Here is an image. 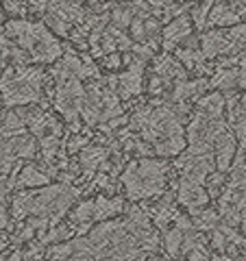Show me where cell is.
Segmentation results:
<instances>
[{
	"mask_svg": "<svg viewBox=\"0 0 246 261\" xmlns=\"http://www.w3.org/2000/svg\"><path fill=\"white\" fill-rule=\"evenodd\" d=\"M166 174H168V166L161 161H153V159H144L137 163H131L127 168V172L122 174L129 198H151V196L159 194L163 183H166Z\"/></svg>",
	"mask_w": 246,
	"mask_h": 261,
	"instance_id": "3957f363",
	"label": "cell"
},
{
	"mask_svg": "<svg viewBox=\"0 0 246 261\" xmlns=\"http://www.w3.org/2000/svg\"><path fill=\"white\" fill-rule=\"evenodd\" d=\"M48 183V176L44 172H39L35 166H27L20 174V187H39V185H46Z\"/></svg>",
	"mask_w": 246,
	"mask_h": 261,
	"instance_id": "9c48e42d",
	"label": "cell"
},
{
	"mask_svg": "<svg viewBox=\"0 0 246 261\" xmlns=\"http://www.w3.org/2000/svg\"><path fill=\"white\" fill-rule=\"evenodd\" d=\"M139 76H142V63L133 65V68L120 79V94H125V98L139 92V87H142V79Z\"/></svg>",
	"mask_w": 246,
	"mask_h": 261,
	"instance_id": "52a82bcc",
	"label": "cell"
},
{
	"mask_svg": "<svg viewBox=\"0 0 246 261\" xmlns=\"http://www.w3.org/2000/svg\"><path fill=\"white\" fill-rule=\"evenodd\" d=\"M151 261H166V259H157V257H153Z\"/></svg>",
	"mask_w": 246,
	"mask_h": 261,
	"instance_id": "5bb4252c",
	"label": "cell"
},
{
	"mask_svg": "<svg viewBox=\"0 0 246 261\" xmlns=\"http://www.w3.org/2000/svg\"><path fill=\"white\" fill-rule=\"evenodd\" d=\"M70 190L57 185V187H46L39 192H29V194H18L13 200V216L15 218H27V216H39L48 222V218H55L53 224H57L59 216L70 207L72 202Z\"/></svg>",
	"mask_w": 246,
	"mask_h": 261,
	"instance_id": "6da1fadb",
	"label": "cell"
},
{
	"mask_svg": "<svg viewBox=\"0 0 246 261\" xmlns=\"http://www.w3.org/2000/svg\"><path fill=\"white\" fill-rule=\"evenodd\" d=\"M105 65H107V68H111V70H116L118 65H120V57H118V55H109L107 59H105Z\"/></svg>",
	"mask_w": 246,
	"mask_h": 261,
	"instance_id": "7c38bea8",
	"label": "cell"
},
{
	"mask_svg": "<svg viewBox=\"0 0 246 261\" xmlns=\"http://www.w3.org/2000/svg\"><path fill=\"white\" fill-rule=\"evenodd\" d=\"M190 31H192L190 18H187V15H181V18H177L170 27H166V31H163V44H166V48L170 50V48L177 46L181 39L190 37Z\"/></svg>",
	"mask_w": 246,
	"mask_h": 261,
	"instance_id": "8992f818",
	"label": "cell"
},
{
	"mask_svg": "<svg viewBox=\"0 0 246 261\" xmlns=\"http://www.w3.org/2000/svg\"><path fill=\"white\" fill-rule=\"evenodd\" d=\"M216 168L218 172H227L229 166L233 161V154H235V137L231 133L223 130L218 137H216Z\"/></svg>",
	"mask_w": 246,
	"mask_h": 261,
	"instance_id": "5b68a950",
	"label": "cell"
},
{
	"mask_svg": "<svg viewBox=\"0 0 246 261\" xmlns=\"http://www.w3.org/2000/svg\"><path fill=\"white\" fill-rule=\"evenodd\" d=\"M0 24H3V11H0Z\"/></svg>",
	"mask_w": 246,
	"mask_h": 261,
	"instance_id": "9a60e30c",
	"label": "cell"
},
{
	"mask_svg": "<svg viewBox=\"0 0 246 261\" xmlns=\"http://www.w3.org/2000/svg\"><path fill=\"white\" fill-rule=\"evenodd\" d=\"M39 85H42V74L31 68H18V72L7 70L5 79L0 81L5 102L7 105H27L39 98Z\"/></svg>",
	"mask_w": 246,
	"mask_h": 261,
	"instance_id": "277c9868",
	"label": "cell"
},
{
	"mask_svg": "<svg viewBox=\"0 0 246 261\" xmlns=\"http://www.w3.org/2000/svg\"><path fill=\"white\" fill-rule=\"evenodd\" d=\"M27 3L31 5V7H35V9H46V5H48V0H27Z\"/></svg>",
	"mask_w": 246,
	"mask_h": 261,
	"instance_id": "4fadbf2b",
	"label": "cell"
},
{
	"mask_svg": "<svg viewBox=\"0 0 246 261\" xmlns=\"http://www.w3.org/2000/svg\"><path fill=\"white\" fill-rule=\"evenodd\" d=\"M237 20H240V15L233 13V11L229 9V7H225V5H218L216 9H211L209 18H207V22L214 24V27H231V24H235Z\"/></svg>",
	"mask_w": 246,
	"mask_h": 261,
	"instance_id": "ba28073f",
	"label": "cell"
},
{
	"mask_svg": "<svg viewBox=\"0 0 246 261\" xmlns=\"http://www.w3.org/2000/svg\"><path fill=\"white\" fill-rule=\"evenodd\" d=\"M103 159H105L103 150H85V154H83V163H85V166H89V168H96Z\"/></svg>",
	"mask_w": 246,
	"mask_h": 261,
	"instance_id": "8fae6325",
	"label": "cell"
},
{
	"mask_svg": "<svg viewBox=\"0 0 246 261\" xmlns=\"http://www.w3.org/2000/svg\"><path fill=\"white\" fill-rule=\"evenodd\" d=\"M181 242H183V235H181L179 228H177V231H170L166 235V248H168L170 255H177L179 248H181Z\"/></svg>",
	"mask_w": 246,
	"mask_h": 261,
	"instance_id": "30bf717a",
	"label": "cell"
},
{
	"mask_svg": "<svg viewBox=\"0 0 246 261\" xmlns=\"http://www.w3.org/2000/svg\"><path fill=\"white\" fill-rule=\"evenodd\" d=\"M7 37H13L33 59L37 61H55L61 55V46L57 39L48 33L44 24H31V22H9L7 24Z\"/></svg>",
	"mask_w": 246,
	"mask_h": 261,
	"instance_id": "7a4b0ae2",
	"label": "cell"
}]
</instances>
